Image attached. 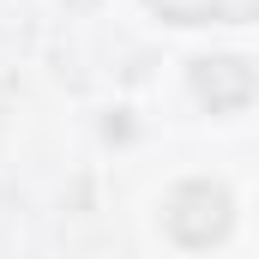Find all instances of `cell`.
<instances>
[{
    "label": "cell",
    "instance_id": "1",
    "mask_svg": "<svg viewBox=\"0 0 259 259\" xmlns=\"http://www.w3.org/2000/svg\"><path fill=\"white\" fill-rule=\"evenodd\" d=\"M235 223V199L223 181H181L175 193L163 199V229L181 247H217Z\"/></svg>",
    "mask_w": 259,
    "mask_h": 259
},
{
    "label": "cell",
    "instance_id": "2",
    "mask_svg": "<svg viewBox=\"0 0 259 259\" xmlns=\"http://www.w3.org/2000/svg\"><path fill=\"white\" fill-rule=\"evenodd\" d=\"M193 91L211 115H235L259 97V72L241 55H205V61H193Z\"/></svg>",
    "mask_w": 259,
    "mask_h": 259
},
{
    "label": "cell",
    "instance_id": "3",
    "mask_svg": "<svg viewBox=\"0 0 259 259\" xmlns=\"http://www.w3.org/2000/svg\"><path fill=\"white\" fill-rule=\"evenodd\" d=\"M169 24H247L259 18V0H145Z\"/></svg>",
    "mask_w": 259,
    "mask_h": 259
}]
</instances>
